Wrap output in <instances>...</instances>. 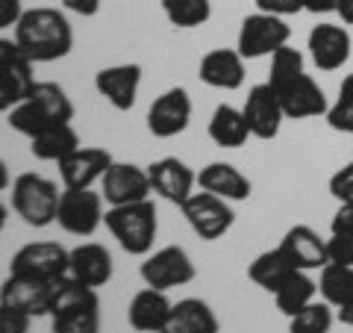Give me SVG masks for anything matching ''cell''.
Listing matches in <instances>:
<instances>
[{
  "instance_id": "obj_5",
  "label": "cell",
  "mask_w": 353,
  "mask_h": 333,
  "mask_svg": "<svg viewBox=\"0 0 353 333\" xmlns=\"http://www.w3.org/2000/svg\"><path fill=\"white\" fill-rule=\"evenodd\" d=\"M71 272V251L59 242H27L9 260V274L30 280L59 283Z\"/></svg>"
},
{
  "instance_id": "obj_27",
  "label": "cell",
  "mask_w": 353,
  "mask_h": 333,
  "mask_svg": "<svg viewBox=\"0 0 353 333\" xmlns=\"http://www.w3.org/2000/svg\"><path fill=\"white\" fill-rule=\"evenodd\" d=\"M206 133L218 148H227V151H236L241 145H248V139H250V127L245 121V113L236 109V106H230V104L215 106Z\"/></svg>"
},
{
  "instance_id": "obj_21",
  "label": "cell",
  "mask_w": 353,
  "mask_h": 333,
  "mask_svg": "<svg viewBox=\"0 0 353 333\" xmlns=\"http://www.w3.org/2000/svg\"><path fill=\"white\" fill-rule=\"evenodd\" d=\"M197 77L209 88H221V92H236L245 86V59L236 48H215L197 65Z\"/></svg>"
},
{
  "instance_id": "obj_26",
  "label": "cell",
  "mask_w": 353,
  "mask_h": 333,
  "mask_svg": "<svg viewBox=\"0 0 353 333\" xmlns=\"http://www.w3.org/2000/svg\"><path fill=\"white\" fill-rule=\"evenodd\" d=\"M80 145V133L74 130V124H50L48 130H41L39 136L30 139V153L41 162H62L65 157H71V153Z\"/></svg>"
},
{
  "instance_id": "obj_29",
  "label": "cell",
  "mask_w": 353,
  "mask_h": 333,
  "mask_svg": "<svg viewBox=\"0 0 353 333\" xmlns=\"http://www.w3.org/2000/svg\"><path fill=\"white\" fill-rule=\"evenodd\" d=\"M292 272H294V265H292L289 257H285V254L280 251V245L271 248V251L256 254V257H253V263L248 265V277L259 286V289L271 292V295L277 292V286H280Z\"/></svg>"
},
{
  "instance_id": "obj_45",
  "label": "cell",
  "mask_w": 353,
  "mask_h": 333,
  "mask_svg": "<svg viewBox=\"0 0 353 333\" xmlns=\"http://www.w3.org/2000/svg\"><path fill=\"white\" fill-rule=\"evenodd\" d=\"M339 18H341V24L353 27V0H339Z\"/></svg>"
},
{
  "instance_id": "obj_16",
  "label": "cell",
  "mask_w": 353,
  "mask_h": 333,
  "mask_svg": "<svg viewBox=\"0 0 353 333\" xmlns=\"http://www.w3.org/2000/svg\"><path fill=\"white\" fill-rule=\"evenodd\" d=\"M68 280V277H65ZM44 283V280H30V277H15L9 274L3 286H0V304H9L15 310H24L27 316L39 318V316H50L53 298H57L59 286L65 283Z\"/></svg>"
},
{
  "instance_id": "obj_10",
  "label": "cell",
  "mask_w": 353,
  "mask_h": 333,
  "mask_svg": "<svg viewBox=\"0 0 353 333\" xmlns=\"http://www.w3.org/2000/svg\"><path fill=\"white\" fill-rule=\"evenodd\" d=\"M32 86H36V74L30 57L18 48L15 39L0 36V115L15 109Z\"/></svg>"
},
{
  "instance_id": "obj_2",
  "label": "cell",
  "mask_w": 353,
  "mask_h": 333,
  "mask_svg": "<svg viewBox=\"0 0 353 333\" xmlns=\"http://www.w3.org/2000/svg\"><path fill=\"white\" fill-rule=\"evenodd\" d=\"M103 225L124 254H130V257H148L159 233L157 204L148 198V201L124 204V207H106Z\"/></svg>"
},
{
  "instance_id": "obj_17",
  "label": "cell",
  "mask_w": 353,
  "mask_h": 333,
  "mask_svg": "<svg viewBox=\"0 0 353 333\" xmlns=\"http://www.w3.org/2000/svg\"><path fill=\"white\" fill-rule=\"evenodd\" d=\"M148 177H150L153 195H159L162 201L176 204V207H183L189 201V195L197 186V171H192L189 165L176 157H162L157 162H150Z\"/></svg>"
},
{
  "instance_id": "obj_38",
  "label": "cell",
  "mask_w": 353,
  "mask_h": 333,
  "mask_svg": "<svg viewBox=\"0 0 353 333\" xmlns=\"http://www.w3.org/2000/svg\"><path fill=\"white\" fill-rule=\"evenodd\" d=\"M30 327H32V316L9 304H0V333H30Z\"/></svg>"
},
{
  "instance_id": "obj_12",
  "label": "cell",
  "mask_w": 353,
  "mask_h": 333,
  "mask_svg": "<svg viewBox=\"0 0 353 333\" xmlns=\"http://www.w3.org/2000/svg\"><path fill=\"white\" fill-rule=\"evenodd\" d=\"M241 113H245V121H248L253 139L268 142V139H277L280 136V127H283V121H285V113H283V104H280L277 88H274L268 80L250 86Z\"/></svg>"
},
{
  "instance_id": "obj_36",
  "label": "cell",
  "mask_w": 353,
  "mask_h": 333,
  "mask_svg": "<svg viewBox=\"0 0 353 333\" xmlns=\"http://www.w3.org/2000/svg\"><path fill=\"white\" fill-rule=\"evenodd\" d=\"M327 189H330V195H333L339 204H353V160L345 162L333 177H330Z\"/></svg>"
},
{
  "instance_id": "obj_28",
  "label": "cell",
  "mask_w": 353,
  "mask_h": 333,
  "mask_svg": "<svg viewBox=\"0 0 353 333\" xmlns=\"http://www.w3.org/2000/svg\"><path fill=\"white\" fill-rule=\"evenodd\" d=\"M315 295H318V283L309 277V272H301V269H294L285 280L277 286V292H274V304H277V310L283 316H294V313H301L303 307H309L315 301Z\"/></svg>"
},
{
  "instance_id": "obj_47",
  "label": "cell",
  "mask_w": 353,
  "mask_h": 333,
  "mask_svg": "<svg viewBox=\"0 0 353 333\" xmlns=\"http://www.w3.org/2000/svg\"><path fill=\"white\" fill-rule=\"evenodd\" d=\"M6 221H9V207H6L3 201H0V233L6 230Z\"/></svg>"
},
{
  "instance_id": "obj_34",
  "label": "cell",
  "mask_w": 353,
  "mask_h": 333,
  "mask_svg": "<svg viewBox=\"0 0 353 333\" xmlns=\"http://www.w3.org/2000/svg\"><path fill=\"white\" fill-rule=\"evenodd\" d=\"M306 74V59H303V53L292 48V44H283L280 50H274L271 53V71H268V83L277 88L283 83H289L294 80V77H301Z\"/></svg>"
},
{
  "instance_id": "obj_6",
  "label": "cell",
  "mask_w": 353,
  "mask_h": 333,
  "mask_svg": "<svg viewBox=\"0 0 353 333\" xmlns=\"http://www.w3.org/2000/svg\"><path fill=\"white\" fill-rule=\"evenodd\" d=\"M292 27L285 24V18L268 15V12H253L241 21L239 36H236V50L241 53V59H262L271 57L274 50H280L283 44H289Z\"/></svg>"
},
{
  "instance_id": "obj_44",
  "label": "cell",
  "mask_w": 353,
  "mask_h": 333,
  "mask_svg": "<svg viewBox=\"0 0 353 333\" xmlns=\"http://www.w3.org/2000/svg\"><path fill=\"white\" fill-rule=\"evenodd\" d=\"M336 318L341 321V325L353 327V295L347 298V301H341V304L336 307Z\"/></svg>"
},
{
  "instance_id": "obj_33",
  "label": "cell",
  "mask_w": 353,
  "mask_h": 333,
  "mask_svg": "<svg viewBox=\"0 0 353 333\" xmlns=\"http://www.w3.org/2000/svg\"><path fill=\"white\" fill-rule=\"evenodd\" d=\"M333 321H336L333 307L327 301H312L289 318V333H330Z\"/></svg>"
},
{
  "instance_id": "obj_19",
  "label": "cell",
  "mask_w": 353,
  "mask_h": 333,
  "mask_svg": "<svg viewBox=\"0 0 353 333\" xmlns=\"http://www.w3.org/2000/svg\"><path fill=\"white\" fill-rule=\"evenodd\" d=\"M115 157L106 148H77L71 157L59 162V177L65 189H92L103 180Z\"/></svg>"
},
{
  "instance_id": "obj_32",
  "label": "cell",
  "mask_w": 353,
  "mask_h": 333,
  "mask_svg": "<svg viewBox=\"0 0 353 333\" xmlns=\"http://www.w3.org/2000/svg\"><path fill=\"white\" fill-rule=\"evenodd\" d=\"M162 12L171 27L194 30L212 18V0H162Z\"/></svg>"
},
{
  "instance_id": "obj_4",
  "label": "cell",
  "mask_w": 353,
  "mask_h": 333,
  "mask_svg": "<svg viewBox=\"0 0 353 333\" xmlns=\"http://www.w3.org/2000/svg\"><path fill=\"white\" fill-rule=\"evenodd\" d=\"M59 186L44 174L24 171L12 180V209L15 216L30 227H48L57 225V209H59Z\"/></svg>"
},
{
  "instance_id": "obj_8",
  "label": "cell",
  "mask_w": 353,
  "mask_h": 333,
  "mask_svg": "<svg viewBox=\"0 0 353 333\" xmlns=\"http://www.w3.org/2000/svg\"><path fill=\"white\" fill-rule=\"evenodd\" d=\"M103 195L94 189H62L57 225L71 236H94L97 227L103 225Z\"/></svg>"
},
{
  "instance_id": "obj_24",
  "label": "cell",
  "mask_w": 353,
  "mask_h": 333,
  "mask_svg": "<svg viewBox=\"0 0 353 333\" xmlns=\"http://www.w3.org/2000/svg\"><path fill=\"white\" fill-rule=\"evenodd\" d=\"M171 307L174 301L168 298V292L145 286V289L132 295V301L127 307V321L136 333H159L171 316Z\"/></svg>"
},
{
  "instance_id": "obj_43",
  "label": "cell",
  "mask_w": 353,
  "mask_h": 333,
  "mask_svg": "<svg viewBox=\"0 0 353 333\" xmlns=\"http://www.w3.org/2000/svg\"><path fill=\"white\" fill-rule=\"evenodd\" d=\"M303 12H312V15L339 12V0H303Z\"/></svg>"
},
{
  "instance_id": "obj_7",
  "label": "cell",
  "mask_w": 353,
  "mask_h": 333,
  "mask_svg": "<svg viewBox=\"0 0 353 333\" xmlns=\"http://www.w3.org/2000/svg\"><path fill=\"white\" fill-rule=\"evenodd\" d=\"M139 274L145 286L150 289H162V292H171L176 286H185L197 277V269L189 257V251L180 248V245H165L159 251H150L145 263L139 265Z\"/></svg>"
},
{
  "instance_id": "obj_39",
  "label": "cell",
  "mask_w": 353,
  "mask_h": 333,
  "mask_svg": "<svg viewBox=\"0 0 353 333\" xmlns=\"http://www.w3.org/2000/svg\"><path fill=\"white\" fill-rule=\"evenodd\" d=\"M259 12H268V15H280V18H289L303 12V0H253Z\"/></svg>"
},
{
  "instance_id": "obj_41",
  "label": "cell",
  "mask_w": 353,
  "mask_h": 333,
  "mask_svg": "<svg viewBox=\"0 0 353 333\" xmlns=\"http://www.w3.org/2000/svg\"><path fill=\"white\" fill-rule=\"evenodd\" d=\"M21 15H24V3L21 0H0V30H9L21 21Z\"/></svg>"
},
{
  "instance_id": "obj_11",
  "label": "cell",
  "mask_w": 353,
  "mask_h": 333,
  "mask_svg": "<svg viewBox=\"0 0 353 333\" xmlns=\"http://www.w3.org/2000/svg\"><path fill=\"white\" fill-rule=\"evenodd\" d=\"M192 121V95L183 86H171L153 97L148 109V130L157 139H174L189 130Z\"/></svg>"
},
{
  "instance_id": "obj_40",
  "label": "cell",
  "mask_w": 353,
  "mask_h": 333,
  "mask_svg": "<svg viewBox=\"0 0 353 333\" xmlns=\"http://www.w3.org/2000/svg\"><path fill=\"white\" fill-rule=\"evenodd\" d=\"M330 233H345V236H353V204H339L333 218H330Z\"/></svg>"
},
{
  "instance_id": "obj_46",
  "label": "cell",
  "mask_w": 353,
  "mask_h": 333,
  "mask_svg": "<svg viewBox=\"0 0 353 333\" xmlns=\"http://www.w3.org/2000/svg\"><path fill=\"white\" fill-rule=\"evenodd\" d=\"M9 186H12V177H9V165L0 160V192H6Z\"/></svg>"
},
{
  "instance_id": "obj_3",
  "label": "cell",
  "mask_w": 353,
  "mask_h": 333,
  "mask_svg": "<svg viewBox=\"0 0 353 333\" xmlns=\"http://www.w3.org/2000/svg\"><path fill=\"white\" fill-rule=\"evenodd\" d=\"M48 318L50 333H101V295L68 277L53 298Z\"/></svg>"
},
{
  "instance_id": "obj_23",
  "label": "cell",
  "mask_w": 353,
  "mask_h": 333,
  "mask_svg": "<svg viewBox=\"0 0 353 333\" xmlns=\"http://www.w3.org/2000/svg\"><path fill=\"white\" fill-rule=\"evenodd\" d=\"M197 189H203L209 195H218L230 204L248 201L253 186L248 180V174H241L233 162H209L197 171Z\"/></svg>"
},
{
  "instance_id": "obj_13",
  "label": "cell",
  "mask_w": 353,
  "mask_h": 333,
  "mask_svg": "<svg viewBox=\"0 0 353 333\" xmlns=\"http://www.w3.org/2000/svg\"><path fill=\"white\" fill-rule=\"evenodd\" d=\"M306 50H309V59H312L315 68L330 74V71H339L347 65L350 50H353V39H350L347 27L321 21V24H315L309 30Z\"/></svg>"
},
{
  "instance_id": "obj_18",
  "label": "cell",
  "mask_w": 353,
  "mask_h": 333,
  "mask_svg": "<svg viewBox=\"0 0 353 333\" xmlns=\"http://www.w3.org/2000/svg\"><path fill=\"white\" fill-rule=\"evenodd\" d=\"M283 113L289 121H306V118H321L327 115L330 101L324 95V88L318 86V80H312L309 74H301L294 80L277 86Z\"/></svg>"
},
{
  "instance_id": "obj_30",
  "label": "cell",
  "mask_w": 353,
  "mask_h": 333,
  "mask_svg": "<svg viewBox=\"0 0 353 333\" xmlns=\"http://www.w3.org/2000/svg\"><path fill=\"white\" fill-rule=\"evenodd\" d=\"M27 97L53 121V124H68V121H74V104H71L68 92H65L59 83L36 80V86L30 88Z\"/></svg>"
},
{
  "instance_id": "obj_35",
  "label": "cell",
  "mask_w": 353,
  "mask_h": 333,
  "mask_svg": "<svg viewBox=\"0 0 353 333\" xmlns=\"http://www.w3.org/2000/svg\"><path fill=\"white\" fill-rule=\"evenodd\" d=\"M327 124L330 130L345 133V136H353V74H347L339 86V97L327 109Z\"/></svg>"
},
{
  "instance_id": "obj_31",
  "label": "cell",
  "mask_w": 353,
  "mask_h": 333,
  "mask_svg": "<svg viewBox=\"0 0 353 333\" xmlns=\"http://www.w3.org/2000/svg\"><path fill=\"white\" fill-rule=\"evenodd\" d=\"M318 292H321V301H327L333 310L341 301H347L353 295V265L327 263L318 274Z\"/></svg>"
},
{
  "instance_id": "obj_25",
  "label": "cell",
  "mask_w": 353,
  "mask_h": 333,
  "mask_svg": "<svg viewBox=\"0 0 353 333\" xmlns=\"http://www.w3.org/2000/svg\"><path fill=\"white\" fill-rule=\"evenodd\" d=\"M159 333H221V321L201 298H183L171 307V316Z\"/></svg>"
},
{
  "instance_id": "obj_14",
  "label": "cell",
  "mask_w": 353,
  "mask_h": 333,
  "mask_svg": "<svg viewBox=\"0 0 353 333\" xmlns=\"http://www.w3.org/2000/svg\"><path fill=\"white\" fill-rule=\"evenodd\" d=\"M150 177L148 169H141L136 162H112L109 171L101 180V195L106 207H124L136 201H148L150 198Z\"/></svg>"
},
{
  "instance_id": "obj_1",
  "label": "cell",
  "mask_w": 353,
  "mask_h": 333,
  "mask_svg": "<svg viewBox=\"0 0 353 333\" xmlns=\"http://www.w3.org/2000/svg\"><path fill=\"white\" fill-rule=\"evenodd\" d=\"M18 48L27 53L32 65H48L59 62L74 48V27L65 12L53 6H36L24 9V15L15 24Z\"/></svg>"
},
{
  "instance_id": "obj_42",
  "label": "cell",
  "mask_w": 353,
  "mask_h": 333,
  "mask_svg": "<svg viewBox=\"0 0 353 333\" xmlns=\"http://www.w3.org/2000/svg\"><path fill=\"white\" fill-rule=\"evenodd\" d=\"M59 3L68 9V12L80 15V18H94L97 12H101V3H103V0H59Z\"/></svg>"
},
{
  "instance_id": "obj_37",
  "label": "cell",
  "mask_w": 353,
  "mask_h": 333,
  "mask_svg": "<svg viewBox=\"0 0 353 333\" xmlns=\"http://www.w3.org/2000/svg\"><path fill=\"white\" fill-rule=\"evenodd\" d=\"M327 263L353 265V236H345V233H330V239H327Z\"/></svg>"
},
{
  "instance_id": "obj_22",
  "label": "cell",
  "mask_w": 353,
  "mask_h": 333,
  "mask_svg": "<svg viewBox=\"0 0 353 333\" xmlns=\"http://www.w3.org/2000/svg\"><path fill=\"white\" fill-rule=\"evenodd\" d=\"M112 272H115L112 254L101 242H83V245L71 248V272H68L71 280L101 289V286L112 280Z\"/></svg>"
},
{
  "instance_id": "obj_20",
  "label": "cell",
  "mask_w": 353,
  "mask_h": 333,
  "mask_svg": "<svg viewBox=\"0 0 353 333\" xmlns=\"http://www.w3.org/2000/svg\"><path fill=\"white\" fill-rule=\"evenodd\" d=\"M280 251L301 272H318L327 265V239L309 225H294L283 233Z\"/></svg>"
},
{
  "instance_id": "obj_9",
  "label": "cell",
  "mask_w": 353,
  "mask_h": 333,
  "mask_svg": "<svg viewBox=\"0 0 353 333\" xmlns=\"http://www.w3.org/2000/svg\"><path fill=\"white\" fill-rule=\"evenodd\" d=\"M180 209H183V218L189 221V227L194 230V236L203 242H215L221 236H227L230 227L236 225V213L230 207V201H224L218 195H209L203 189L192 192L189 201Z\"/></svg>"
},
{
  "instance_id": "obj_15",
  "label": "cell",
  "mask_w": 353,
  "mask_h": 333,
  "mask_svg": "<svg viewBox=\"0 0 353 333\" xmlns=\"http://www.w3.org/2000/svg\"><path fill=\"white\" fill-rule=\"evenodd\" d=\"M141 65L139 62H118V65H106L94 74V88L103 101L118 109V113H130L136 106L139 97V86H141Z\"/></svg>"
}]
</instances>
